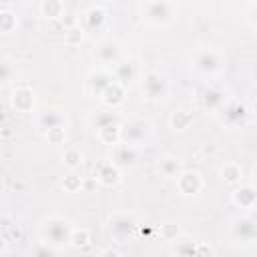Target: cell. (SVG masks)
<instances>
[{"mask_svg": "<svg viewBox=\"0 0 257 257\" xmlns=\"http://www.w3.org/2000/svg\"><path fill=\"white\" fill-rule=\"evenodd\" d=\"M70 235H72V229L62 217H48L40 225V237L54 249L70 243Z\"/></svg>", "mask_w": 257, "mask_h": 257, "instance_id": "6da1fadb", "label": "cell"}, {"mask_svg": "<svg viewBox=\"0 0 257 257\" xmlns=\"http://www.w3.org/2000/svg\"><path fill=\"white\" fill-rule=\"evenodd\" d=\"M149 137H151V124L147 120L137 118V120H131L120 126V143H124V145L135 147V145L145 143Z\"/></svg>", "mask_w": 257, "mask_h": 257, "instance_id": "7a4b0ae2", "label": "cell"}, {"mask_svg": "<svg viewBox=\"0 0 257 257\" xmlns=\"http://www.w3.org/2000/svg\"><path fill=\"white\" fill-rule=\"evenodd\" d=\"M175 6L171 2H145L143 4V16L151 24H167L173 18Z\"/></svg>", "mask_w": 257, "mask_h": 257, "instance_id": "3957f363", "label": "cell"}, {"mask_svg": "<svg viewBox=\"0 0 257 257\" xmlns=\"http://www.w3.org/2000/svg\"><path fill=\"white\" fill-rule=\"evenodd\" d=\"M169 90V84H167V78L159 72H149L145 78H143V92L147 94V98L151 100H161L165 98Z\"/></svg>", "mask_w": 257, "mask_h": 257, "instance_id": "277c9868", "label": "cell"}, {"mask_svg": "<svg viewBox=\"0 0 257 257\" xmlns=\"http://www.w3.org/2000/svg\"><path fill=\"white\" fill-rule=\"evenodd\" d=\"M195 66H197V70H201L205 74H215V72H219L223 68V58H221V54L217 50L207 48V50L197 52Z\"/></svg>", "mask_w": 257, "mask_h": 257, "instance_id": "5b68a950", "label": "cell"}, {"mask_svg": "<svg viewBox=\"0 0 257 257\" xmlns=\"http://www.w3.org/2000/svg\"><path fill=\"white\" fill-rule=\"evenodd\" d=\"M96 56H98L100 62H104V64H114V66H116V64L120 62L122 48H120V44H118L116 40L106 38V40L98 42V46H96Z\"/></svg>", "mask_w": 257, "mask_h": 257, "instance_id": "8992f818", "label": "cell"}, {"mask_svg": "<svg viewBox=\"0 0 257 257\" xmlns=\"http://www.w3.org/2000/svg\"><path fill=\"white\" fill-rule=\"evenodd\" d=\"M135 229H137V221H135V217L128 215V213H120V215H114V217L110 219V231H112V235L118 237V239H128V237H133Z\"/></svg>", "mask_w": 257, "mask_h": 257, "instance_id": "52a82bcc", "label": "cell"}, {"mask_svg": "<svg viewBox=\"0 0 257 257\" xmlns=\"http://www.w3.org/2000/svg\"><path fill=\"white\" fill-rule=\"evenodd\" d=\"M247 116H249L247 106L243 102H239V100H233V102H229V104L223 106V120L229 126H241V124H245L247 122Z\"/></svg>", "mask_w": 257, "mask_h": 257, "instance_id": "ba28073f", "label": "cell"}, {"mask_svg": "<svg viewBox=\"0 0 257 257\" xmlns=\"http://www.w3.org/2000/svg\"><path fill=\"white\" fill-rule=\"evenodd\" d=\"M88 90L92 92V94H96V96H102L104 92H106V88L112 84V82H116L114 80V76L108 72V70H102V68H98V70H94V72H90V76H88Z\"/></svg>", "mask_w": 257, "mask_h": 257, "instance_id": "9c48e42d", "label": "cell"}, {"mask_svg": "<svg viewBox=\"0 0 257 257\" xmlns=\"http://www.w3.org/2000/svg\"><path fill=\"white\" fill-rule=\"evenodd\" d=\"M233 235L239 239V241H257V221L249 219V217H241V219H235L233 223Z\"/></svg>", "mask_w": 257, "mask_h": 257, "instance_id": "30bf717a", "label": "cell"}, {"mask_svg": "<svg viewBox=\"0 0 257 257\" xmlns=\"http://www.w3.org/2000/svg\"><path fill=\"white\" fill-rule=\"evenodd\" d=\"M177 187L183 195H197L203 187V179L195 171H183L177 179Z\"/></svg>", "mask_w": 257, "mask_h": 257, "instance_id": "8fae6325", "label": "cell"}, {"mask_svg": "<svg viewBox=\"0 0 257 257\" xmlns=\"http://www.w3.org/2000/svg\"><path fill=\"white\" fill-rule=\"evenodd\" d=\"M110 163H114L116 167H133L137 163V153L131 145L120 143L112 149V161Z\"/></svg>", "mask_w": 257, "mask_h": 257, "instance_id": "7c38bea8", "label": "cell"}, {"mask_svg": "<svg viewBox=\"0 0 257 257\" xmlns=\"http://www.w3.org/2000/svg\"><path fill=\"white\" fill-rule=\"evenodd\" d=\"M94 179H96L98 183L106 185V187L116 185L118 179H120L118 167H116L114 163H102V165H98V169H96V173H94Z\"/></svg>", "mask_w": 257, "mask_h": 257, "instance_id": "4fadbf2b", "label": "cell"}, {"mask_svg": "<svg viewBox=\"0 0 257 257\" xmlns=\"http://www.w3.org/2000/svg\"><path fill=\"white\" fill-rule=\"evenodd\" d=\"M223 104H225V92L219 86L205 88V92H203V106L205 108L217 110V108H223Z\"/></svg>", "mask_w": 257, "mask_h": 257, "instance_id": "5bb4252c", "label": "cell"}, {"mask_svg": "<svg viewBox=\"0 0 257 257\" xmlns=\"http://www.w3.org/2000/svg\"><path fill=\"white\" fill-rule=\"evenodd\" d=\"M133 78H135V62H133V60H120V62L114 66V80L124 86V84L131 82Z\"/></svg>", "mask_w": 257, "mask_h": 257, "instance_id": "9a60e30c", "label": "cell"}, {"mask_svg": "<svg viewBox=\"0 0 257 257\" xmlns=\"http://www.w3.org/2000/svg\"><path fill=\"white\" fill-rule=\"evenodd\" d=\"M233 199H235V203L239 205V207H245V209H249V207H253L255 203H257V191L253 189V187H241V189H237L235 191V195H233Z\"/></svg>", "mask_w": 257, "mask_h": 257, "instance_id": "2e32d148", "label": "cell"}, {"mask_svg": "<svg viewBox=\"0 0 257 257\" xmlns=\"http://www.w3.org/2000/svg\"><path fill=\"white\" fill-rule=\"evenodd\" d=\"M38 122H40V126H42V128L52 131V128H60V126L64 124V118L60 116V112H58V110L48 108V110H44V112L38 116Z\"/></svg>", "mask_w": 257, "mask_h": 257, "instance_id": "e0dca14e", "label": "cell"}, {"mask_svg": "<svg viewBox=\"0 0 257 257\" xmlns=\"http://www.w3.org/2000/svg\"><path fill=\"white\" fill-rule=\"evenodd\" d=\"M159 171L167 179H179V175L183 173L181 171V165H179V161L175 157H163L161 163H159Z\"/></svg>", "mask_w": 257, "mask_h": 257, "instance_id": "ac0fdd59", "label": "cell"}, {"mask_svg": "<svg viewBox=\"0 0 257 257\" xmlns=\"http://www.w3.org/2000/svg\"><path fill=\"white\" fill-rule=\"evenodd\" d=\"M102 100H104L108 106L120 104V102L124 100V86H122L120 82H112V84L106 88V92L102 94Z\"/></svg>", "mask_w": 257, "mask_h": 257, "instance_id": "d6986e66", "label": "cell"}, {"mask_svg": "<svg viewBox=\"0 0 257 257\" xmlns=\"http://www.w3.org/2000/svg\"><path fill=\"white\" fill-rule=\"evenodd\" d=\"M197 247H199V243L197 241H193V239H179L177 243H175V247H173V253H175V257H195V253H197Z\"/></svg>", "mask_w": 257, "mask_h": 257, "instance_id": "ffe728a7", "label": "cell"}, {"mask_svg": "<svg viewBox=\"0 0 257 257\" xmlns=\"http://www.w3.org/2000/svg\"><path fill=\"white\" fill-rule=\"evenodd\" d=\"M92 124L96 126V131H104L108 126H116V114L108 112V110H100L92 116Z\"/></svg>", "mask_w": 257, "mask_h": 257, "instance_id": "44dd1931", "label": "cell"}, {"mask_svg": "<svg viewBox=\"0 0 257 257\" xmlns=\"http://www.w3.org/2000/svg\"><path fill=\"white\" fill-rule=\"evenodd\" d=\"M12 102H14V106H16L18 110H28V108H32L34 98H32V92H30L28 88H18V90L14 92Z\"/></svg>", "mask_w": 257, "mask_h": 257, "instance_id": "7402d4cb", "label": "cell"}, {"mask_svg": "<svg viewBox=\"0 0 257 257\" xmlns=\"http://www.w3.org/2000/svg\"><path fill=\"white\" fill-rule=\"evenodd\" d=\"M191 122H193V114H189L187 110H177L171 116V126L175 131H185L191 126Z\"/></svg>", "mask_w": 257, "mask_h": 257, "instance_id": "603a6c76", "label": "cell"}, {"mask_svg": "<svg viewBox=\"0 0 257 257\" xmlns=\"http://www.w3.org/2000/svg\"><path fill=\"white\" fill-rule=\"evenodd\" d=\"M104 18H106L104 10H102V8H96V6L88 8V12H86V16H84L88 28H98V26L104 22Z\"/></svg>", "mask_w": 257, "mask_h": 257, "instance_id": "cb8c5ba5", "label": "cell"}, {"mask_svg": "<svg viewBox=\"0 0 257 257\" xmlns=\"http://www.w3.org/2000/svg\"><path fill=\"white\" fill-rule=\"evenodd\" d=\"M62 163L74 171L76 167L82 165V153H80L78 149H66L64 155H62Z\"/></svg>", "mask_w": 257, "mask_h": 257, "instance_id": "d4e9b609", "label": "cell"}, {"mask_svg": "<svg viewBox=\"0 0 257 257\" xmlns=\"http://www.w3.org/2000/svg\"><path fill=\"white\" fill-rule=\"evenodd\" d=\"M40 10H42V14H44L46 18H54V16H60L62 4L56 2V0H44V2L40 4Z\"/></svg>", "mask_w": 257, "mask_h": 257, "instance_id": "484cf974", "label": "cell"}, {"mask_svg": "<svg viewBox=\"0 0 257 257\" xmlns=\"http://www.w3.org/2000/svg\"><path fill=\"white\" fill-rule=\"evenodd\" d=\"M221 175H223V179H225L227 183H237V181L241 179V167L235 165V163H229V165L223 167Z\"/></svg>", "mask_w": 257, "mask_h": 257, "instance_id": "4316f807", "label": "cell"}, {"mask_svg": "<svg viewBox=\"0 0 257 257\" xmlns=\"http://www.w3.org/2000/svg\"><path fill=\"white\" fill-rule=\"evenodd\" d=\"M30 257H56V249L48 243H38L32 247Z\"/></svg>", "mask_w": 257, "mask_h": 257, "instance_id": "83f0119b", "label": "cell"}, {"mask_svg": "<svg viewBox=\"0 0 257 257\" xmlns=\"http://www.w3.org/2000/svg\"><path fill=\"white\" fill-rule=\"evenodd\" d=\"M62 187L68 191V193H74V191H78L80 187H82V179L72 171V173H68L66 177H64V181H62Z\"/></svg>", "mask_w": 257, "mask_h": 257, "instance_id": "f1b7e54d", "label": "cell"}, {"mask_svg": "<svg viewBox=\"0 0 257 257\" xmlns=\"http://www.w3.org/2000/svg\"><path fill=\"white\" fill-rule=\"evenodd\" d=\"M88 239H90V235L86 229H74L70 235V245L72 247H84L88 243Z\"/></svg>", "mask_w": 257, "mask_h": 257, "instance_id": "f546056e", "label": "cell"}, {"mask_svg": "<svg viewBox=\"0 0 257 257\" xmlns=\"http://www.w3.org/2000/svg\"><path fill=\"white\" fill-rule=\"evenodd\" d=\"M14 26H16L14 14H10V12H0V30H2L4 34H8V32H12Z\"/></svg>", "mask_w": 257, "mask_h": 257, "instance_id": "4dcf8cb0", "label": "cell"}, {"mask_svg": "<svg viewBox=\"0 0 257 257\" xmlns=\"http://www.w3.org/2000/svg\"><path fill=\"white\" fill-rule=\"evenodd\" d=\"M46 137H48V141H50L52 145H60V143L64 141V128L60 126V128H52V131H46Z\"/></svg>", "mask_w": 257, "mask_h": 257, "instance_id": "1f68e13d", "label": "cell"}, {"mask_svg": "<svg viewBox=\"0 0 257 257\" xmlns=\"http://www.w3.org/2000/svg\"><path fill=\"white\" fill-rule=\"evenodd\" d=\"M163 235H165V239H177V235H179V229H177V225H173V223H167V225L163 227Z\"/></svg>", "mask_w": 257, "mask_h": 257, "instance_id": "d6a6232c", "label": "cell"}, {"mask_svg": "<svg viewBox=\"0 0 257 257\" xmlns=\"http://www.w3.org/2000/svg\"><path fill=\"white\" fill-rule=\"evenodd\" d=\"M80 40H82V30L72 28V30H68V32H66V42L74 44V42H80Z\"/></svg>", "mask_w": 257, "mask_h": 257, "instance_id": "836d02e7", "label": "cell"}, {"mask_svg": "<svg viewBox=\"0 0 257 257\" xmlns=\"http://www.w3.org/2000/svg\"><path fill=\"white\" fill-rule=\"evenodd\" d=\"M195 257H213V251H211V247H209V245H205V243H199Z\"/></svg>", "mask_w": 257, "mask_h": 257, "instance_id": "e575fe53", "label": "cell"}, {"mask_svg": "<svg viewBox=\"0 0 257 257\" xmlns=\"http://www.w3.org/2000/svg\"><path fill=\"white\" fill-rule=\"evenodd\" d=\"M100 257H120V253H118L116 249H112V247H108V249H104V251L100 253Z\"/></svg>", "mask_w": 257, "mask_h": 257, "instance_id": "d590c367", "label": "cell"}, {"mask_svg": "<svg viewBox=\"0 0 257 257\" xmlns=\"http://www.w3.org/2000/svg\"><path fill=\"white\" fill-rule=\"evenodd\" d=\"M253 10H255V16H257V6H253Z\"/></svg>", "mask_w": 257, "mask_h": 257, "instance_id": "8d00e7d4", "label": "cell"}, {"mask_svg": "<svg viewBox=\"0 0 257 257\" xmlns=\"http://www.w3.org/2000/svg\"><path fill=\"white\" fill-rule=\"evenodd\" d=\"M255 181H257V171H255Z\"/></svg>", "mask_w": 257, "mask_h": 257, "instance_id": "74e56055", "label": "cell"}]
</instances>
